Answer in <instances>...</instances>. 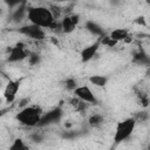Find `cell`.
<instances>
[{"instance_id":"cell-1","label":"cell","mask_w":150,"mask_h":150,"mask_svg":"<svg viewBox=\"0 0 150 150\" xmlns=\"http://www.w3.org/2000/svg\"><path fill=\"white\" fill-rule=\"evenodd\" d=\"M27 18L30 21V23L36 25L41 28H50L55 22V16L53 12L47 7L42 6L28 8Z\"/></svg>"},{"instance_id":"cell-2","label":"cell","mask_w":150,"mask_h":150,"mask_svg":"<svg viewBox=\"0 0 150 150\" xmlns=\"http://www.w3.org/2000/svg\"><path fill=\"white\" fill-rule=\"evenodd\" d=\"M43 115V111L40 107L38 105H29L22 108L18 114H16V120L19 123L26 127H35L39 124L41 117Z\"/></svg>"},{"instance_id":"cell-3","label":"cell","mask_w":150,"mask_h":150,"mask_svg":"<svg viewBox=\"0 0 150 150\" xmlns=\"http://www.w3.org/2000/svg\"><path fill=\"white\" fill-rule=\"evenodd\" d=\"M136 118L135 117H129L125 118L123 121H120L116 125L115 129V134H114V143L115 145L122 143L123 141H125L127 138L130 137V135L132 134L135 127H136Z\"/></svg>"},{"instance_id":"cell-4","label":"cell","mask_w":150,"mask_h":150,"mask_svg":"<svg viewBox=\"0 0 150 150\" xmlns=\"http://www.w3.org/2000/svg\"><path fill=\"white\" fill-rule=\"evenodd\" d=\"M28 56H29V53L26 49V45L23 42H18L15 46L9 48L7 61L8 62H19V61L25 60Z\"/></svg>"},{"instance_id":"cell-5","label":"cell","mask_w":150,"mask_h":150,"mask_svg":"<svg viewBox=\"0 0 150 150\" xmlns=\"http://www.w3.org/2000/svg\"><path fill=\"white\" fill-rule=\"evenodd\" d=\"M19 33L23 34L25 36L29 38V39H33V40H43L46 38V34H45V30L43 28L36 26V25H33V23H29V25H26V26H22L19 28Z\"/></svg>"},{"instance_id":"cell-6","label":"cell","mask_w":150,"mask_h":150,"mask_svg":"<svg viewBox=\"0 0 150 150\" xmlns=\"http://www.w3.org/2000/svg\"><path fill=\"white\" fill-rule=\"evenodd\" d=\"M62 109L60 107L57 108H54L47 112H45L38 124V127H46V125H49V124H53L55 122H59L62 117Z\"/></svg>"},{"instance_id":"cell-7","label":"cell","mask_w":150,"mask_h":150,"mask_svg":"<svg viewBox=\"0 0 150 150\" xmlns=\"http://www.w3.org/2000/svg\"><path fill=\"white\" fill-rule=\"evenodd\" d=\"M74 94H75L76 97H79L83 102L93 103V104H96L97 103V98L95 97V95L93 94V91L90 90V88L88 86H79L75 89Z\"/></svg>"},{"instance_id":"cell-8","label":"cell","mask_w":150,"mask_h":150,"mask_svg":"<svg viewBox=\"0 0 150 150\" xmlns=\"http://www.w3.org/2000/svg\"><path fill=\"white\" fill-rule=\"evenodd\" d=\"M20 88V81L19 80H9L8 83L5 87L4 90V97L7 101V103H12L15 100L16 93Z\"/></svg>"},{"instance_id":"cell-9","label":"cell","mask_w":150,"mask_h":150,"mask_svg":"<svg viewBox=\"0 0 150 150\" xmlns=\"http://www.w3.org/2000/svg\"><path fill=\"white\" fill-rule=\"evenodd\" d=\"M80 22V15L79 14H69V15H66L62 21H61V25H62V32L63 33H71L75 27L77 26V23Z\"/></svg>"},{"instance_id":"cell-10","label":"cell","mask_w":150,"mask_h":150,"mask_svg":"<svg viewBox=\"0 0 150 150\" xmlns=\"http://www.w3.org/2000/svg\"><path fill=\"white\" fill-rule=\"evenodd\" d=\"M132 60L135 63L141 66H150V55L141 47H138L136 50L132 52Z\"/></svg>"},{"instance_id":"cell-11","label":"cell","mask_w":150,"mask_h":150,"mask_svg":"<svg viewBox=\"0 0 150 150\" xmlns=\"http://www.w3.org/2000/svg\"><path fill=\"white\" fill-rule=\"evenodd\" d=\"M100 45H101V41L97 40V41H95L93 45L86 47V48L81 52V60H82V62H88V61H90V60L96 55V53H97V50H98V48H100Z\"/></svg>"},{"instance_id":"cell-12","label":"cell","mask_w":150,"mask_h":150,"mask_svg":"<svg viewBox=\"0 0 150 150\" xmlns=\"http://www.w3.org/2000/svg\"><path fill=\"white\" fill-rule=\"evenodd\" d=\"M109 36L114 41H116V42H120V41H127V42H129L130 41L129 33H128V30L125 28H116V29H114L110 33Z\"/></svg>"},{"instance_id":"cell-13","label":"cell","mask_w":150,"mask_h":150,"mask_svg":"<svg viewBox=\"0 0 150 150\" xmlns=\"http://www.w3.org/2000/svg\"><path fill=\"white\" fill-rule=\"evenodd\" d=\"M86 29H87L89 33H91L93 35H95V36L102 38V36L105 35L103 28H102L98 23H96L95 21H91V20H89V21L86 22Z\"/></svg>"},{"instance_id":"cell-14","label":"cell","mask_w":150,"mask_h":150,"mask_svg":"<svg viewBox=\"0 0 150 150\" xmlns=\"http://www.w3.org/2000/svg\"><path fill=\"white\" fill-rule=\"evenodd\" d=\"M27 13H28V9L26 8V4L22 2L21 5H19L18 8L14 9V12H13V14H12V19H13V21L19 22V21H21V20L25 18V15H26Z\"/></svg>"},{"instance_id":"cell-15","label":"cell","mask_w":150,"mask_h":150,"mask_svg":"<svg viewBox=\"0 0 150 150\" xmlns=\"http://www.w3.org/2000/svg\"><path fill=\"white\" fill-rule=\"evenodd\" d=\"M89 82L96 87H104L108 82V77L104 75H91L89 77Z\"/></svg>"},{"instance_id":"cell-16","label":"cell","mask_w":150,"mask_h":150,"mask_svg":"<svg viewBox=\"0 0 150 150\" xmlns=\"http://www.w3.org/2000/svg\"><path fill=\"white\" fill-rule=\"evenodd\" d=\"M103 122H104V118H103V116L100 115V114H93V115L89 117V120H88L89 125L93 127V128H100V127L103 124Z\"/></svg>"},{"instance_id":"cell-17","label":"cell","mask_w":150,"mask_h":150,"mask_svg":"<svg viewBox=\"0 0 150 150\" xmlns=\"http://www.w3.org/2000/svg\"><path fill=\"white\" fill-rule=\"evenodd\" d=\"M8 150H29V148L25 144V142L21 138H15L13 143L9 145Z\"/></svg>"},{"instance_id":"cell-18","label":"cell","mask_w":150,"mask_h":150,"mask_svg":"<svg viewBox=\"0 0 150 150\" xmlns=\"http://www.w3.org/2000/svg\"><path fill=\"white\" fill-rule=\"evenodd\" d=\"M70 104L75 108V110H77V111H83L84 109H86V104L87 103H84L82 100H80L79 97H73L71 100H70Z\"/></svg>"},{"instance_id":"cell-19","label":"cell","mask_w":150,"mask_h":150,"mask_svg":"<svg viewBox=\"0 0 150 150\" xmlns=\"http://www.w3.org/2000/svg\"><path fill=\"white\" fill-rule=\"evenodd\" d=\"M64 87H66L68 90H70V91H75V89H76L79 86H77L76 80H74V79H67V80L64 81Z\"/></svg>"},{"instance_id":"cell-20","label":"cell","mask_w":150,"mask_h":150,"mask_svg":"<svg viewBox=\"0 0 150 150\" xmlns=\"http://www.w3.org/2000/svg\"><path fill=\"white\" fill-rule=\"evenodd\" d=\"M40 61H41L40 55H38V54H35V53L29 54V56H28V63H29L30 66H38V64L40 63Z\"/></svg>"},{"instance_id":"cell-21","label":"cell","mask_w":150,"mask_h":150,"mask_svg":"<svg viewBox=\"0 0 150 150\" xmlns=\"http://www.w3.org/2000/svg\"><path fill=\"white\" fill-rule=\"evenodd\" d=\"M136 95H137L138 101L141 102V104L143 107H148V104H149V97H148V95L144 94V93H142V91H137Z\"/></svg>"},{"instance_id":"cell-22","label":"cell","mask_w":150,"mask_h":150,"mask_svg":"<svg viewBox=\"0 0 150 150\" xmlns=\"http://www.w3.org/2000/svg\"><path fill=\"white\" fill-rule=\"evenodd\" d=\"M100 41H101V43H103V45H105V46H109V47H114V46L117 43V42L114 41L109 35H104V36L100 38Z\"/></svg>"},{"instance_id":"cell-23","label":"cell","mask_w":150,"mask_h":150,"mask_svg":"<svg viewBox=\"0 0 150 150\" xmlns=\"http://www.w3.org/2000/svg\"><path fill=\"white\" fill-rule=\"evenodd\" d=\"M29 139L32 142H34V143H41L43 141V135L40 134V132H34V134H32L29 136Z\"/></svg>"},{"instance_id":"cell-24","label":"cell","mask_w":150,"mask_h":150,"mask_svg":"<svg viewBox=\"0 0 150 150\" xmlns=\"http://www.w3.org/2000/svg\"><path fill=\"white\" fill-rule=\"evenodd\" d=\"M148 117H149V115H148V112H146V111H139V112L135 116L136 121H145Z\"/></svg>"},{"instance_id":"cell-25","label":"cell","mask_w":150,"mask_h":150,"mask_svg":"<svg viewBox=\"0 0 150 150\" xmlns=\"http://www.w3.org/2000/svg\"><path fill=\"white\" fill-rule=\"evenodd\" d=\"M135 22H136V23H138V25H143V26H145V21H144V18H143V16L137 18V19L135 20Z\"/></svg>"},{"instance_id":"cell-26","label":"cell","mask_w":150,"mask_h":150,"mask_svg":"<svg viewBox=\"0 0 150 150\" xmlns=\"http://www.w3.org/2000/svg\"><path fill=\"white\" fill-rule=\"evenodd\" d=\"M148 150H150V144H149V146H148Z\"/></svg>"}]
</instances>
